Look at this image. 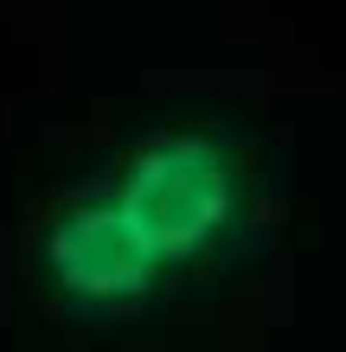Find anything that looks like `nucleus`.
<instances>
[{"label": "nucleus", "mask_w": 346, "mask_h": 352, "mask_svg": "<svg viewBox=\"0 0 346 352\" xmlns=\"http://www.w3.org/2000/svg\"><path fill=\"white\" fill-rule=\"evenodd\" d=\"M263 237L257 135L218 109H180L32 205L19 282L71 333H135L231 295Z\"/></svg>", "instance_id": "obj_1"}]
</instances>
